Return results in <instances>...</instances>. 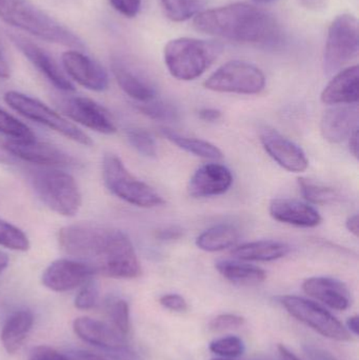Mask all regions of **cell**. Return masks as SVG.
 Returning <instances> with one entry per match:
<instances>
[{
    "label": "cell",
    "instance_id": "cell-49",
    "mask_svg": "<svg viewBox=\"0 0 359 360\" xmlns=\"http://www.w3.org/2000/svg\"><path fill=\"white\" fill-rule=\"evenodd\" d=\"M358 128L355 129L351 135L349 136V149L351 152L352 155L358 160V151H359V143H358Z\"/></svg>",
    "mask_w": 359,
    "mask_h": 360
},
{
    "label": "cell",
    "instance_id": "cell-52",
    "mask_svg": "<svg viewBox=\"0 0 359 360\" xmlns=\"http://www.w3.org/2000/svg\"><path fill=\"white\" fill-rule=\"evenodd\" d=\"M10 77V67L4 59V55L0 52V78Z\"/></svg>",
    "mask_w": 359,
    "mask_h": 360
},
{
    "label": "cell",
    "instance_id": "cell-32",
    "mask_svg": "<svg viewBox=\"0 0 359 360\" xmlns=\"http://www.w3.org/2000/svg\"><path fill=\"white\" fill-rule=\"evenodd\" d=\"M107 313L111 326L126 338L130 333V307L122 298H113L107 302Z\"/></svg>",
    "mask_w": 359,
    "mask_h": 360
},
{
    "label": "cell",
    "instance_id": "cell-2",
    "mask_svg": "<svg viewBox=\"0 0 359 360\" xmlns=\"http://www.w3.org/2000/svg\"><path fill=\"white\" fill-rule=\"evenodd\" d=\"M193 25L202 33L240 44L271 46L280 38V25L273 15L244 2L202 11Z\"/></svg>",
    "mask_w": 359,
    "mask_h": 360
},
{
    "label": "cell",
    "instance_id": "cell-23",
    "mask_svg": "<svg viewBox=\"0 0 359 360\" xmlns=\"http://www.w3.org/2000/svg\"><path fill=\"white\" fill-rule=\"evenodd\" d=\"M320 99L325 105H356L359 99L358 65L341 70L327 84Z\"/></svg>",
    "mask_w": 359,
    "mask_h": 360
},
{
    "label": "cell",
    "instance_id": "cell-53",
    "mask_svg": "<svg viewBox=\"0 0 359 360\" xmlns=\"http://www.w3.org/2000/svg\"><path fill=\"white\" fill-rule=\"evenodd\" d=\"M13 162H15V158L6 151L4 146L0 143V162L1 164H12Z\"/></svg>",
    "mask_w": 359,
    "mask_h": 360
},
{
    "label": "cell",
    "instance_id": "cell-24",
    "mask_svg": "<svg viewBox=\"0 0 359 360\" xmlns=\"http://www.w3.org/2000/svg\"><path fill=\"white\" fill-rule=\"evenodd\" d=\"M290 245L278 240H257L238 245L232 255L244 262H274L290 253Z\"/></svg>",
    "mask_w": 359,
    "mask_h": 360
},
{
    "label": "cell",
    "instance_id": "cell-41",
    "mask_svg": "<svg viewBox=\"0 0 359 360\" xmlns=\"http://www.w3.org/2000/svg\"><path fill=\"white\" fill-rule=\"evenodd\" d=\"M160 304L168 310L174 312H185L188 310V304L183 296L178 294H167L162 296L159 300Z\"/></svg>",
    "mask_w": 359,
    "mask_h": 360
},
{
    "label": "cell",
    "instance_id": "cell-31",
    "mask_svg": "<svg viewBox=\"0 0 359 360\" xmlns=\"http://www.w3.org/2000/svg\"><path fill=\"white\" fill-rule=\"evenodd\" d=\"M137 110L147 117L158 122H174L181 117L178 109L173 103L156 101V98L147 103H138Z\"/></svg>",
    "mask_w": 359,
    "mask_h": 360
},
{
    "label": "cell",
    "instance_id": "cell-27",
    "mask_svg": "<svg viewBox=\"0 0 359 360\" xmlns=\"http://www.w3.org/2000/svg\"><path fill=\"white\" fill-rule=\"evenodd\" d=\"M240 239V231L229 224H216L204 231L196 238L198 249L206 252H219L233 247Z\"/></svg>",
    "mask_w": 359,
    "mask_h": 360
},
{
    "label": "cell",
    "instance_id": "cell-20",
    "mask_svg": "<svg viewBox=\"0 0 359 360\" xmlns=\"http://www.w3.org/2000/svg\"><path fill=\"white\" fill-rule=\"evenodd\" d=\"M358 128L355 105H339L327 110L320 120L322 137L331 143H341Z\"/></svg>",
    "mask_w": 359,
    "mask_h": 360
},
{
    "label": "cell",
    "instance_id": "cell-11",
    "mask_svg": "<svg viewBox=\"0 0 359 360\" xmlns=\"http://www.w3.org/2000/svg\"><path fill=\"white\" fill-rule=\"evenodd\" d=\"M57 105L70 120L95 132L111 135L117 131L110 112L88 97H63L59 99Z\"/></svg>",
    "mask_w": 359,
    "mask_h": 360
},
{
    "label": "cell",
    "instance_id": "cell-56",
    "mask_svg": "<svg viewBox=\"0 0 359 360\" xmlns=\"http://www.w3.org/2000/svg\"><path fill=\"white\" fill-rule=\"evenodd\" d=\"M213 360H228V359H213Z\"/></svg>",
    "mask_w": 359,
    "mask_h": 360
},
{
    "label": "cell",
    "instance_id": "cell-51",
    "mask_svg": "<svg viewBox=\"0 0 359 360\" xmlns=\"http://www.w3.org/2000/svg\"><path fill=\"white\" fill-rule=\"evenodd\" d=\"M348 331L350 334L358 336L359 333V319L358 316H352L347 321Z\"/></svg>",
    "mask_w": 359,
    "mask_h": 360
},
{
    "label": "cell",
    "instance_id": "cell-29",
    "mask_svg": "<svg viewBox=\"0 0 359 360\" xmlns=\"http://www.w3.org/2000/svg\"><path fill=\"white\" fill-rule=\"evenodd\" d=\"M164 14L175 22L189 20L202 12L206 0H160Z\"/></svg>",
    "mask_w": 359,
    "mask_h": 360
},
{
    "label": "cell",
    "instance_id": "cell-34",
    "mask_svg": "<svg viewBox=\"0 0 359 360\" xmlns=\"http://www.w3.org/2000/svg\"><path fill=\"white\" fill-rule=\"evenodd\" d=\"M0 133L11 137L12 141H33L36 139L35 134L32 132L29 127L1 109H0Z\"/></svg>",
    "mask_w": 359,
    "mask_h": 360
},
{
    "label": "cell",
    "instance_id": "cell-21",
    "mask_svg": "<svg viewBox=\"0 0 359 360\" xmlns=\"http://www.w3.org/2000/svg\"><path fill=\"white\" fill-rule=\"evenodd\" d=\"M269 212L273 219L301 228H315L322 220L315 207L297 199H273L270 203Z\"/></svg>",
    "mask_w": 359,
    "mask_h": 360
},
{
    "label": "cell",
    "instance_id": "cell-26",
    "mask_svg": "<svg viewBox=\"0 0 359 360\" xmlns=\"http://www.w3.org/2000/svg\"><path fill=\"white\" fill-rule=\"evenodd\" d=\"M215 268L221 276L238 285H255L263 283L267 274L263 269L240 260H219Z\"/></svg>",
    "mask_w": 359,
    "mask_h": 360
},
{
    "label": "cell",
    "instance_id": "cell-39",
    "mask_svg": "<svg viewBox=\"0 0 359 360\" xmlns=\"http://www.w3.org/2000/svg\"><path fill=\"white\" fill-rule=\"evenodd\" d=\"M114 10L122 16L134 18L141 12V0H109Z\"/></svg>",
    "mask_w": 359,
    "mask_h": 360
},
{
    "label": "cell",
    "instance_id": "cell-36",
    "mask_svg": "<svg viewBox=\"0 0 359 360\" xmlns=\"http://www.w3.org/2000/svg\"><path fill=\"white\" fill-rule=\"evenodd\" d=\"M209 349L219 356L234 359L244 354V345L237 336H226L211 342Z\"/></svg>",
    "mask_w": 359,
    "mask_h": 360
},
{
    "label": "cell",
    "instance_id": "cell-17",
    "mask_svg": "<svg viewBox=\"0 0 359 360\" xmlns=\"http://www.w3.org/2000/svg\"><path fill=\"white\" fill-rule=\"evenodd\" d=\"M11 40L25 58L58 90L74 92L75 86L67 79L55 59L38 44L18 35H11Z\"/></svg>",
    "mask_w": 359,
    "mask_h": 360
},
{
    "label": "cell",
    "instance_id": "cell-1",
    "mask_svg": "<svg viewBox=\"0 0 359 360\" xmlns=\"http://www.w3.org/2000/svg\"><path fill=\"white\" fill-rule=\"evenodd\" d=\"M61 251L86 262L111 278L134 279L141 275L136 251L128 235L117 229L93 222L63 226L58 232Z\"/></svg>",
    "mask_w": 359,
    "mask_h": 360
},
{
    "label": "cell",
    "instance_id": "cell-16",
    "mask_svg": "<svg viewBox=\"0 0 359 360\" xmlns=\"http://www.w3.org/2000/svg\"><path fill=\"white\" fill-rule=\"evenodd\" d=\"M112 72L118 86L137 103H147L155 99L157 90L154 82L138 68L124 57L114 56L111 61Z\"/></svg>",
    "mask_w": 359,
    "mask_h": 360
},
{
    "label": "cell",
    "instance_id": "cell-44",
    "mask_svg": "<svg viewBox=\"0 0 359 360\" xmlns=\"http://www.w3.org/2000/svg\"><path fill=\"white\" fill-rule=\"evenodd\" d=\"M183 236V230L177 226H167L156 232V238L162 241H173Z\"/></svg>",
    "mask_w": 359,
    "mask_h": 360
},
{
    "label": "cell",
    "instance_id": "cell-50",
    "mask_svg": "<svg viewBox=\"0 0 359 360\" xmlns=\"http://www.w3.org/2000/svg\"><path fill=\"white\" fill-rule=\"evenodd\" d=\"M278 355H280V360H299L284 345L278 346Z\"/></svg>",
    "mask_w": 359,
    "mask_h": 360
},
{
    "label": "cell",
    "instance_id": "cell-42",
    "mask_svg": "<svg viewBox=\"0 0 359 360\" xmlns=\"http://www.w3.org/2000/svg\"><path fill=\"white\" fill-rule=\"evenodd\" d=\"M105 356L110 360H143L141 357L135 352L132 348L128 346V344L115 350L109 351L105 353Z\"/></svg>",
    "mask_w": 359,
    "mask_h": 360
},
{
    "label": "cell",
    "instance_id": "cell-18",
    "mask_svg": "<svg viewBox=\"0 0 359 360\" xmlns=\"http://www.w3.org/2000/svg\"><path fill=\"white\" fill-rule=\"evenodd\" d=\"M233 184L231 171L223 165L211 162L204 165L192 175L188 192L194 198L218 196L229 191Z\"/></svg>",
    "mask_w": 359,
    "mask_h": 360
},
{
    "label": "cell",
    "instance_id": "cell-45",
    "mask_svg": "<svg viewBox=\"0 0 359 360\" xmlns=\"http://www.w3.org/2000/svg\"><path fill=\"white\" fill-rule=\"evenodd\" d=\"M65 356H67L69 360H107L103 359L100 355L84 350L70 351L67 354H65Z\"/></svg>",
    "mask_w": 359,
    "mask_h": 360
},
{
    "label": "cell",
    "instance_id": "cell-35",
    "mask_svg": "<svg viewBox=\"0 0 359 360\" xmlns=\"http://www.w3.org/2000/svg\"><path fill=\"white\" fill-rule=\"evenodd\" d=\"M126 134L129 143L141 155L148 158H157V143L151 133L143 129L132 128L129 129Z\"/></svg>",
    "mask_w": 359,
    "mask_h": 360
},
{
    "label": "cell",
    "instance_id": "cell-46",
    "mask_svg": "<svg viewBox=\"0 0 359 360\" xmlns=\"http://www.w3.org/2000/svg\"><path fill=\"white\" fill-rule=\"evenodd\" d=\"M198 116L204 122H214L221 118V112L214 108H202L198 111Z\"/></svg>",
    "mask_w": 359,
    "mask_h": 360
},
{
    "label": "cell",
    "instance_id": "cell-43",
    "mask_svg": "<svg viewBox=\"0 0 359 360\" xmlns=\"http://www.w3.org/2000/svg\"><path fill=\"white\" fill-rule=\"evenodd\" d=\"M303 353L308 360H341L324 349L309 346V345L303 347Z\"/></svg>",
    "mask_w": 359,
    "mask_h": 360
},
{
    "label": "cell",
    "instance_id": "cell-55",
    "mask_svg": "<svg viewBox=\"0 0 359 360\" xmlns=\"http://www.w3.org/2000/svg\"><path fill=\"white\" fill-rule=\"evenodd\" d=\"M253 1L257 4H271V2H273L274 0H253Z\"/></svg>",
    "mask_w": 359,
    "mask_h": 360
},
{
    "label": "cell",
    "instance_id": "cell-15",
    "mask_svg": "<svg viewBox=\"0 0 359 360\" xmlns=\"http://www.w3.org/2000/svg\"><path fill=\"white\" fill-rule=\"evenodd\" d=\"M65 73L88 90L103 92L109 88V75L103 65L79 51H65L61 56Z\"/></svg>",
    "mask_w": 359,
    "mask_h": 360
},
{
    "label": "cell",
    "instance_id": "cell-47",
    "mask_svg": "<svg viewBox=\"0 0 359 360\" xmlns=\"http://www.w3.org/2000/svg\"><path fill=\"white\" fill-rule=\"evenodd\" d=\"M301 6L309 10L320 11L326 8L328 0H299Z\"/></svg>",
    "mask_w": 359,
    "mask_h": 360
},
{
    "label": "cell",
    "instance_id": "cell-3",
    "mask_svg": "<svg viewBox=\"0 0 359 360\" xmlns=\"http://www.w3.org/2000/svg\"><path fill=\"white\" fill-rule=\"evenodd\" d=\"M0 20L51 44L74 49L84 46L74 32L30 0H0Z\"/></svg>",
    "mask_w": 359,
    "mask_h": 360
},
{
    "label": "cell",
    "instance_id": "cell-13",
    "mask_svg": "<svg viewBox=\"0 0 359 360\" xmlns=\"http://www.w3.org/2000/svg\"><path fill=\"white\" fill-rule=\"evenodd\" d=\"M96 274L93 266L76 259H57L42 274L44 287L54 292H67L81 287Z\"/></svg>",
    "mask_w": 359,
    "mask_h": 360
},
{
    "label": "cell",
    "instance_id": "cell-8",
    "mask_svg": "<svg viewBox=\"0 0 359 360\" xmlns=\"http://www.w3.org/2000/svg\"><path fill=\"white\" fill-rule=\"evenodd\" d=\"M359 50L358 21L353 15L337 16L331 23L325 46L324 69L328 75L341 71Z\"/></svg>",
    "mask_w": 359,
    "mask_h": 360
},
{
    "label": "cell",
    "instance_id": "cell-10",
    "mask_svg": "<svg viewBox=\"0 0 359 360\" xmlns=\"http://www.w3.org/2000/svg\"><path fill=\"white\" fill-rule=\"evenodd\" d=\"M280 302L291 316L320 335L337 342H350L352 340L347 328L320 304L294 295L282 296Z\"/></svg>",
    "mask_w": 359,
    "mask_h": 360
},
{
    "label": "cell",
    "instance_id": "cell-40",
    "mask_svg": "<svg viewBox=\"0 0 359 360\" xmlns=\"http://www.w3.org/2000/svg\"><path fill=\"white\" fill-rule=\"evenodd\" d=\"M29 360H69L65 354H61L55 349L46 346H39L31 351Z\"/></svg>",
    "mask_w": 359,
    "mask_h": 360
},
{
    "label": "cell",
    "instance_id": "cell-22",
    "mask_svg": "<svg viewBox=\"0 0 359 360\" xmlns=\"http://www.w3.org/2000/svg\"><path fill=\"white\" fill-rule=\"evenodd\" d=\"M303 290L315 300L337 311H345L351 306V293L347 285L332 277H311L303 283Z\"/></svg>",
    "mask_w": 359,
    "mask_h": 360
},
{
    "label": "cell",
    "instance_id": "cell-7",
    "mask_svg": "<svg viewBox=\"0 0 359 360\" xmlns=\"http://www.w3.org/2000/svg\"><path fill=\"white\" fill-rule=\"evenodd\" d=\"M4 98L14 111L23 117L46 126L80 145L86 147L93 145V141L88 134L38 99L16 91H8L4 94Z\"/></svg>",
    "mask_w": 359,
    "mask_h": 360
},
{
    "label": "cell",
    "instance_id": "cell-28",
    "mask_svg": "<svg viewBox=\"0 0 359 360\" xmlns=\"http://www.w3.org/2000/svg\"><path fill=\"white\" fill-rule=\"evenodd\" d=\"M160 133L173 145L177 146L179 149L183 150L188 153L193 154L194 156L204 158V160H223V152L216 146L209 143V141L193 139V137L183 136V135L175 132L172 129L167 128V127H162Z\"/></svg>",
    "mask_w": 359,
    "mask_h": 360
},
{
    "label": "cell",
    "instance_id": "cell-19",
    "mask_svg": "<svg viewBox=\"0 0 359 360\" xmlns=\"http://www.w3.org/2000/svg\"><path fill=\"white\" fill-rule=\"evenodd\" d=\"M73 330L80 340L105 353L126 345V338L115 328L90 317L76 319Z\"/></svg>",
    "mask_w": 359,
    "mask_h": 360
},
{
    "label": "cell",
    "instance_id": "cell-4",
    "mask_svg": "<svg viewBox=\"0 0 359 360\" xmlns=\"http://www.w3.org/2000/svg\"><path fill=\"white\" fill-rule=\"evenodd\" d=\"M223 52V46L210 40L181 37L164 48V63L173 77L190 82L200 77Z\"/></svg>",
    "mask_w": 359,
    "mask_h": 360
},
{
    "label": "cell",
    "instance_id": "cell-37",
    "mask_svg": "<svg viewBox=\"0 0 359 360\" xmlns=\"http://www.w3.org/2000/svg\"><path fill=\"white\" fill-rule=\"evenodd\" d=\"M98 285L94 281H89L82 285L75 298V307L78 310H91L98 302Z\"/></svg>",
    "mask_w": 359,
    "mask_h": 360
},
{
    "label": "cell",
    "instance_id": "cell-33",
    "mask_svg": "<svg viewBox=\"0 0 359 360\" xmlns=\"http://www.w3.org/2000/svg\"><path fill=\"white\" fill-rule=\"evenodd\" d=\"M0 245L13 251L25 252L30 249V240L22 230L0 219Z\"/></svg>",
    "mask_w": 359,
    "mask_h": 360
},
{
    "label": "cell",
    "instance_id": "cell-30",
    "mask_svg": "<svg viewBox=\"0 0 359 360\" xmlns=\"http://www.w3.org/2000/svg\"><path fill=\"white\" fill-rule=\"evenodd\" d=\"M299 186L306 200L315 205H328L341 198L339 191L305 177L299 179Z\"/></svg>",
    "mask_w": 359,
    "mask_h": 360
},
{
    "label": "cell",
    "instance_id": "cell-5",
    "mask_svg": "<svg viewBox=\"0 0 359 360\" xmlns=\"http://www.w3.org/2000/svg\"><path fill=\"white\" fill-rule=\"evenodd\" d=\"M34 192L51 211L73 217L82 205L81 192L75 179L57 168L34 169L30 172Z\"/></svg>",
    "mask_w": 359,
    "mask_h": 360
},
{
    "label": "cell",
    "instance_id": "cell-38",
    "mask_svg": "<svg viewBox=\"0 0 359 360\" xmlns=\"http://www.w3.org/2000/svg\"><path fill=\"white\" fill-rule=\"evenodd\" d=\"M244 319L235 314H221L212 319L210 329L213 331H225V330L238 329L244 326Z\"/></svg>",
    "mask_w": 359,
    "mask_h": 360
},
{
    "label": "cell",
    "instance_id": "cell-12",
    "mask_svg": "<svg viewBox=\"0 0 359 360\" xmlns=\"http://www.w3.org/2000/svg\"><path fill=\"white\" fill-rule=\"evenodd\" d=\"M259 141L270 158L285 170L301 173L309 167V160L303 150L275 129L270 127L261 128Z\"/></svg>",
    "mask_w": 359,
    "mask_h": 360
},
{
    "label": "cell",
    "instance_id": "cell-25",
    "mask_svg": "<svg viewBox=\"0 0 359 360\" xmlns=\"http://www.w3.org/2000/svg\"><path fill=\"white\" fill-rule=\"evenodd\" d=\"M34 323V315L30 310L16 311L8 317L1 332V342L8 354L20 350Z\"/></svg>",
    "mask_w": 359,
    "mask_h": 360
},
{
    "label": "cell",
    "instance_id": "cell-54",
    "mask_svg": "<svg viewBox=\"0 0 359 360\" xmlns=\"http://www.w3.org/2000/svg\"><path fill=\"white\" fill-rule=\"evenodd\" d=\"M8 256L4 252L0 251V274L8 268Z\"/></svg>",
    "mask_w": 359,
    "mask_h": 360
},
{
    "label": "cell",
    "instance_id": "cell-48",
    "mask_svg": "<svg viewBox=\"0 0 359 360\" xmlns=\"http://www.w3.org/2000/svg\"><path fill=\"white\" fill-rule=\"evenodd\" d=\"M346 228L354 236L358 237L359 219L358 214H353V215L349 216L347 218V220H346Z\"/></svg>",
    "mask_w": 359,
    "mask_h": 360
},
{
    "label": "cell",
    "instance_id": "cell-6",
    "mask_svg": "<svg viewBox=\"0 0 359 360\" xmlns=\"http://www.w3.org/2000/svg\"><path fill=\"white\" fill-rule=\"evenodd\" d=\"M103 179L107 190L118 198L141 207H159L164 198L149 184L135 177L115 154H105Z\"/></svg>",
    "mask_w": 359,
    "mask_h": 360
},
{
    "label": "cell",
    "instance_id": "cell-9",
    "mask_svg": "<svg viewBox=\"0 0 359 360\" xmlns=\"http://www.w3.org/2000/svg\"><path fill=\"white\" fill-rule=\"evenodd\" d=\"M204 88L214 92L259 94L266 86V76L256 65L233 60L217 69L204 82Z\"/></svg>",
    "mask_w": 359,
    "mask_h": 360
},
{
    "label": "cell",
    "instance_id": "cell-14",
    "mask_svg": "<svg viewBox=\"0 0 359 360\" xmlns=\"http://www.w3.org/2000/svg\"><path fill=\"white\" fill-rule=\"evenodd\" d=\"M6 151L14 158H19L23 162H31L37 166L48 168L75 166L76 162L72 156L63 150L50 143L40 141H10L4 143Z\"/></svg>",
    "mask_w": 359,
    "mask_h": 360
}]
</instances>
